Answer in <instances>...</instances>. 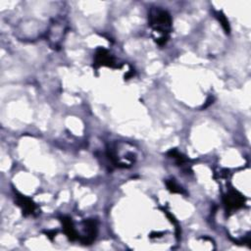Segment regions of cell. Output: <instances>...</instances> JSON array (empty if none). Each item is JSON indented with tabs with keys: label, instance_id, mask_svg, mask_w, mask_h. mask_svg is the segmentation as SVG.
<instances>
[{
	"label": "cell",
	"instance_id": "9c48e42d",
	"mask_svg": "<svg viewBox=\"0 0 251 251\" xmlns=\"http://www.w3.org/2000/svg\"><path fill=\"white\" fill-rule=\"evenodd\" d=\"M216 18L218 19V21L220 22V24L222 25L224 30L226 31V33H229L230 31V27H229V24L228 21L226 19V17L225 16V14L222 11H218L216 13Z\"/></svg>",
	"mask_w": 251,
	"mask_h": 251
},
{
	"label": "cell",
	"instance_id": "277c9868",
	"mask_svg": "<svg viewBox=\"0 0 251 251\" xmlns=\"http://www.w3.org/2000/svg\"><path fill=\"white\" fill-rule=\"evenodd\" d=\"M224 204L227 212H232L243 207L244 197L236 190H230L224 196Z\"/></svg>",
	"mask_w": 251,
	"mask_h": 251
},
{
	"label": "cell",
	"instance_id": "52a82bcc",
	"mask_svg": "<svg viewBox=\"0 0 251 251\" xmlns=\"http://www.w3.org/2000/svg\"><path fill=\"white\" fill-rule=\"evenodd\" d=\"M60 221H61V223H62L64 232H65V234L67 235V237L69 238V240L75 241V240L78 239L79 234L77 233V231H76V229H75V226H74V223H73L72 219L69 218V217H62Z\"/></svg>",
	"mask_w": 251,
	"mask_h": 251
},
{
	"label": "cell",
	"instance_id": "8992f818",
	"mask_svg": "<svg viewBox=\"0 0 251 251\" xmlns=\"http://www.w3.org/2000/svg\"><path fill=\"white\" fill-rule=\"evenodd\" d=\"M94 67H110L117 68L116 61L114 57L104 48H98L94 55Z\"/></svg>",
	"mask_w": 251,
	"mask_h": 251
},
{
	"label": "cell",
	"instance_id": "30bf717a",
	"mask_svg": "<svg viewBox=\"0 0 251 251\" xmlns=\"http://www.w3.org/2000/svg\"><path fill=\"white\" fill-rule=\"evenodd\" d=\"M166 186L173 193H179V194L184 193V190L175 181V179H167Z\"/></svg>",
	"mask_w": 251,
	"mask_h": 251
},
{
	"label": "cell",
	"instance_id": "ba28073f",
	"mask_svg": "<svg viewBox=\"0 0 251 251\" xmlns=\"http://www.w3.org/2000/svg\"><path fill=\"white\" fill-rule=\"evenodd\" d=\"M168 155L173 158L174 160H176V164L178 166H184L187 163V158L185 156H183L181 153H179L176 149H172L168 152Z\"/></svg>",
	"mask_w": 251,
	"mask_h": 251
},
{
	"label": "cell",
	"instance_id": "3957f363",
	"mask_svg": "<svg viewBox=\"0 0 251 251\" xmlns=\"http://www.w3.org/2000/svg\"><path fill=\"white\" fill-rule=\"evenodd\" d=\"M15 202L21 208L24 216H33L36 214L37 205L30 198L15 191Z\"/></svg>",
	"mask_w": 251,
	"mask_h": 251
},
{
	"label": "cell",
	"instance_id": "6da1fadb",
	"mask_svg": "<svg viewBox=\"0 0 251 251\" xmlns=\"http://www.w3.org/2000/svg\"><path fill=\"white\" fill-rule=\"evenodd\" d=\"M149 25L154 34V40L159 45H164L172 31V17L168 11L154 7L149 12Z\"/></svg>",
	"mask_w": 251,
	"mask_h": 251
},
{
	"label": "cell",
	"instance_id": "7a4b0ae2",
	"mask_svg": "<svg viewBox=\"0 0 251 251\" xmlns=\"http://www.w3.org/2000/svg\"><path fill=\"white\" fill-rule=\"evenodd\" d=\"M68 25L63 19H56L54 20L47 31L46 40H48L49 45L53 49H58L61 46V43L67 33Z\"/></svg>",
	"mask_w": 251,
	"mask_h": 251
},
{
	"label": "cell",
	"instance_id": "5b68a950",
	"mask_svg": "<svg viewBox=\"0 0 251 251\" xmlns=\"http://www.w3.org/2000/svg\"><path fill=\"white\" fill-rule=\"evenodd\" d=\"M82 224L84 227V235L80 236L79 240L83 244H91L97 236V222L94 219H87L84 220Z\"/></svg>",
	"mask_w": 251,
	"mask_h": 251
}]
</instances>
